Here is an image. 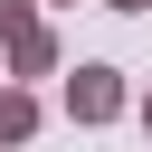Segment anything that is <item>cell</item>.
<instances>
[{
  "instance_id": "obj_1",
  "label": "cell",
  "mask_w": 152,
  "mask_h": 152,
  "mask_svg": "<svg viewBox=\"0 0 152 152\" xmlns=\"http://www.w3.org/2000/svg\"><path fill=\"white\" fill-rule=\"evenodd\" d=\"M66 114H76V124H114V114H124V76H114V66H76V76H66Z\"/></svg>"
},
{
  "instance_id": "obj_2",
  "label": "cell",
  "mask_w": 152,
  "mask_h": 152,
  "mask_svg": "<svg viewBox=\"0 0 152 152\" xmlns=\"http://www.w3.org/2000/svg\"><path fill=\"white\" fill-rule=\"evenodd\" d=\"M0 48H10V76H48V66H57V38H48V19H19V28H0Z\"/></svg>"
},
{
  "instance_id": "obj_3",
  "label": "cell",
  "mask_w": 152,
  "mask_h": 152,
  "mask_svg": "<svg viewBox=\"0 0 152 152\" xmlns=\"http://www.w3.org/2000/svg\"><path fill=\"white\" fill-rule=\"evenodd\" d=\"M28 133H38V104L19 86H0V142H28Z\"/></svg>"
},
{
  "instance_id": "obj_4",
  "label": "cell",
  "mask_w": 152,
  "mask_h": 152,
  "mask_svg": "<svg viewBox=\"0 0 152 152\" xmlns=\"http://www.w3.org/2000/svg\"><path fill=\"white\" fill-rule=\"evenodd\" d=\"M19 19H38V10H28V0H0V28H19Z\"/></svg>"
},
{
  "instance_id": "obj_5",
  "label": "cell",
  "mask_w": 152,
  "mask_h": 152,
  "mask_svg": "<svg viewBox=\"0 0 152 152\" xmlns=\"http://www.w3.org/2000/svg\"><path fill=\"white\" fill-rule=\"evenodd\" d=\"M104 10H152V0H104Z\"/></svg>"
},
{
  "instance_id": "obj_6",
  "label": "cell",
  "mask_w": 152,
  "mask_h": 152,
  "mask_svg": "<svg viewBox=\"0 0 152 152\" xmlns=\"http://www.w3.org/2000/svg\"><path fill=\"white\" fill-rule=\"evenodd\" d=\"M142 124H152V104H142Z\"/></svg>"
}]
</instances>
